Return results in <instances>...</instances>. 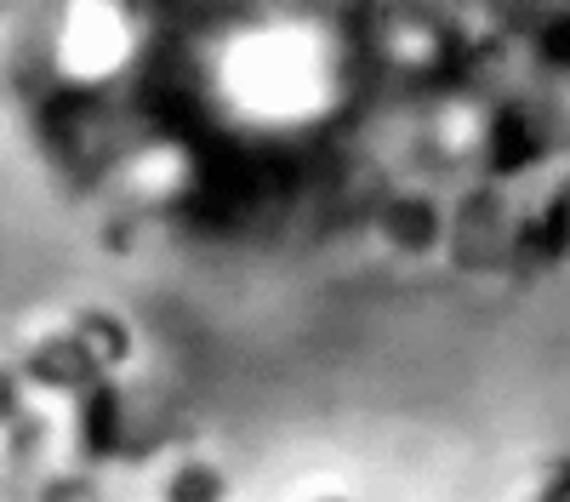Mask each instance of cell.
<instances>
[{
	"instance_id": "4",
	"label": "cell",
	"mask_w": 570,
	"mask_h": 502,
	"mask_svg": "<svg viewBox=\"0 0 570 502\" xmlns=\"http://www.w3.org/2000/svg\"><path fill=\"white\" fill-rule=\"evenodd\" d=\"M23 377H18V365H0V434H7L18 417H23Z\"/></svg>"
},
{
	"instance_id": "1",
	"label": "cell",
	"mask_w": 570,
	"mask_h": 502,
	"mask_svg": "<svg viewBox=\"0 0 570 502\" xmlns=\"http://www.w3.org/2000/svg\"><path fill=\"white\" fill-rule=\"evenodd\" d=\"M445 235H451V217L428 195H394L383 206V240L405 257H422V252L445 246Z\"/></svg>"
},
{
	"instance_id": "2",
	"label": "cell",
	"mask_w": 570,
	"mask_h": 502,
	"mask_svg": "<svg viewBox=\"0 0 570 502\" xmlns=\"http://www.w3.org/2000/svg\"><path fill=\"white\" fill-rule=\"evenodd\" d=\"M223 496H228V480L212 456H183L160 480V502H223Z\"/></svg>"
},
{
	"instance_id": "3",
	"label": "cell",
	"mask_w": 570,
	"mask_h": 502,
	"mask_svg": "<svg viewBox=\"0 0 570 502\" xmlns=\"http://www.w3.org/2000/svg\"><path fill=\"white\" fill-rule=\"evenodd\" d=\"M29 496H35V502H109L91 469H52Z\"/></svg>"
},
{
	"instance_id": "6",
	"label": "cell",
	"mask_w": 570,
	"mask_h": 502,
	"mask_svg": "<svg viewBox=\"0 0 570 502\" xmlns=\"http://www.w3.org/2000/svg\"><path fill=\"white\" fill-rule=\"evenodd\" d=\"M325 502H348V496H325Z\"/></svg>"
},
{
	"instance_id": "5",
	"label": "cell",
	"mask_w": 570,
	"mask_h": 502,
	"mask_svg": "<svg viewBox=\"0 0 570 502\" xmlns=\"http://www.w3.org/2000/svg\"><path fill=\"white\" fill-rule=\"evenodd\" d=\"M0 502H35V496L23 491V480H18V474H7V469H0Z\"/></svg>"
}]
</instances>
